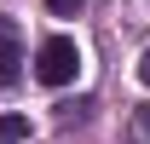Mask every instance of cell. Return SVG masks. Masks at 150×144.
I'll return each mask as SVG.
<instances>
[{
	"instance_id": "5b68a950",
	"label": "cell",
	"mask_w": 150,
	"mask_h": 144,
	"mask_svg": "<svg viewBox=\"0 0 150 144\" xmlns=\"http://www.w3.org/2000/svg\"><path fill=\"white\" fill-rule=\"evenodd\" d=\"M139 81H144V87H150V52L139 58Z\"/></svg>"
},
{
	"instance_id": "7a4b0ae2",
	"label": "cell",
	"mask_w": 150,
	"mask_h": 144,
	"mask_svg": "<svg viewBox=\"0 0 150 144\" xmlns=\"http://www.w3.org/2000/svg\"><path fill=\"white\" fill-rule=\"evenodd\" d=\"M18 64H23V35L12 18H0V87L18 81Z\"/></svg>"
},
{
	"instance_id": "3957f363",
	"label": "cell",
	"mask_w": 150,
	"mask_h": 144,
	"mask_svg": "<svg viewBox=\"0 0 150 144\" xmlns=\"http://www.w3.org/2000/svg\"><path fill=\"white\" fill-rule=\"evenodd\" d=\"M18 138H29V121L23 115H0V144H18Z\"/></svg>"
},
{
	"instance_id": "6da1fadb",
	"label": "cell",
	"mask_w": 150,
	"mask_h": 144,
	"mask_svg": "<svg viewBox=\"0 0 150 144\" xmlns=\"http://www.w3.org/2000/svg\"><path fill=\"white\" fill-rule=\"evenodd\" d=\"M75 69H81V52H75V40H69V35L40 40V52H35V75L46 81V87H69Z\"/></svg>"
},
{
	"instance_id": "277c9868",
	"label": "cell",
	"mask_w": 150,
	"mask_h": 144,
	"mask_svg": "<svg viewBox=\"0 0 150 144\" xmlns=\"http://www.w3.org/2000/svg\"><path fill=\"white\" fill-rule=\"evenodd\" d=\"M46 6H52V12H64V18H69V12H81V6H87V0H46Z\"/></svg>"
}]
</instances>
